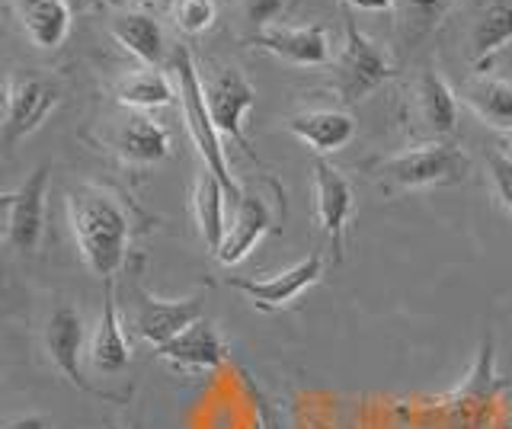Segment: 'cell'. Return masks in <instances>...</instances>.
Instances as JSON below:
<instances>
[{"label":"cell","mask_w":512,"mask_h":429,"mask_svg":"<svg viewBox=\"0 0 512 429\" xmlns=\"http://www.w3.org/2000/svg\"><path fill=\"white\" fill-rule=\"evenodd\" d=\"M471 157L448 141H423L410 151H400L388 161L372 164V177L384 189H432L468 180Z\"/></svg>","instance_id":"7a4b0ae2"},{"label":"cell","mask_w":512,"mask_h":429,"mask_svg":"<svg viewBox=\"0 0 512 429\" xmlns=\"http://www.w3.org/2000/svg\"><path fill=\"white\" fill-rule=\"evenodd\" d=\"M157 359L173 365L176 372H215L228 359V346H224L221 333L212 321H196L180 337L157 346Z\"/></svg>","instance_id":"5bb4252c"},{"label":"cell","mask_w":512,"mask_h":429,"mask_svg":"<svg viewBox=\"0 0 512 429\" xmlns=\"http://www.w3.org/2000/svg\"><path fill=\"white\" fill-rule=\"evenodd\" d=\"M173 23L186 36H202L215 26L218 20V4L215 0H173Z\"/></svg>","instance_id":"484cf974"},{"label":"cell","mask_w":512,"mask_h":429,"mask_svg":"<svg viewBox=\"0 0 512 429\" xmlns=\"http://www.w3.org/2000/svg\"><path fill=\"white\" fill-rule=\"evenodd\" d=\"M500 151H503V154L509 157V161H512V135H509V138L503 141V148H500Z\"/></svg>","instance_id":"1f68e13d"},{"label":"cell","mask_w":512,"mask_h":429,"mask_svg":"<svg viewBox=\"0 0 512 429\" xmlns=\"http://www.w3.org/2000/svg\"><path fill=\"white\" fill-rule=\"evenodd\" d=\"M458 0H404V33L407 39H423L436 29Z\"/></svg>","instance_id":"d4e9b609"},{"label":"cell","mask_w":512,"mask_h":429,"mask_svg":"<svg viewBox=\"0 0 512 429\" xmlns=\"http://www.w3.org/2000/svg\"><path fill=\"white\" fill-rule=\"evenodd\" d=\"M87 362H90V369L100 375H119L128 369V362H132V349H128L119 305H116V295H112L109 282L103 295V314H100V321H96V330L87 346Z\"/></svg>","instance_id":"2e32d148"},{"label":"cell","mask_w":512,"mask_h":429,"mask_svg":"<svg viewBox=\"0 0 512 429\" xmlns=\"http://www.w3.org/2000/svg\"><path fill=\"white\" fill-rule=\"evenodd\" d=\"M407 125L410 135L423 141H442L455 132L458 125V97L455 90L442 81L439 71H420L410 87L407 103Z\"/></svg>","instance_id":"5b68a950"},{"label":"cell","mask_w":512,"mask_h":429,"mask_svg":"<svg viewBox=\"0 0 512 429\" xmlns=\"http://www.w3.org/2000/svg\"><path fill=\"white\" fill-rule=\"evenodd\" d=\"M173 71H176V93H180L186 132L192 138V145H196L205 170H212L221 180V186L228 189V199H231V209H234V205L240 202V186L231 180V167H228V157H224V148H221V135L215 129L212 113H208V103H205V84H202L196 65H192V55L186 49L176 52Z\"/></svg>","instance_id":"3957f363"},{"label":"cell","mask_w":512,"mask_h":429,"mask_svg":"<svg viewBox=\"0 0 512 429\" xmlns=\"http://www.w3.org/2000/svg\"><path fill=\"white\" fill-rule=\"evenodd\" d=\"M320 276H324V257H320V253H311V257L298 260L295 266L282 269L276 276H266V279L231 276L228 285L237 292H244L260 311H282V308H292L311 285H317Z\"/></svg>","instance_id":"ba28073f"},{"label":"cell","mask_w":512,"mask_h":429,"mask_svg":"<svg viewBox=\"0 0 512 429\" xmlns=\"http://www.w3.org/2000/svg\"><path fill=\"white\" fill-rule=\"evenodd\" d=\"M116 97L122 106H132V109H164L170 106L180 93L170 84V77L157 68H141L125 74L119 87H116Z\"/></svg>","instance_id":"603a6c76"},{"label":"cell","mask_w":512,"mask_h":429,"mask_svg":"<svg viewBox=\"0 0 512 429\" xmlns=\"http://www.w3.org/2000/svg\"><path fill=\"white\" fill-rule=\"evenodd\" d=\"M285 4L288 0H240V13L260 33L266 26H276V20L285 13Z\"/></svg>","instance_id":"83f0119b"},{"label":"cell","mask_w":512,"mask_h":429,"mask_svg":"<svg viewBox=\"0 0 512 429\" xmlns=\"http://www.w3.org/2000/svg\"><path fill=\"white\" fill-rule=\"evenodd\" d=\"M45 193H48V167H36L23 180L20 189L4 196L7 212V244L16 253H36L45 234Z\"/></svg>","instance_id":"52a82bcc"},{"label":"cell","mask_w":512,"mask_h":429,"mask_svg":"<svg viewBox=\"0 0 512 429\" xmlns=\"http://www.w3.org/2000/svg\"><path fill=\"white\" fill-rule=\"evenodd\" d=\"M272 231V212L260 193H240V202L231 212V225L224 234V244L218 250V260L224 266H234L263 241Z\"/></svg>","instance_id":"9a60e30c"},{"label":"cell","mask_w":512,"mask_h":429,"mask_svg":"<svg viewBox=\"0 0 512 429\" xmlns=\"http://www.w3.org/2000/svg\"><path fill=\"white\" fill-rule=\"evenodd\" d=\"M240 385H244L247 397L253 401V410H256V429H285L282 420H279V413L272 410V404L266 401V397L253 388V378H250V372H244V369H240Z\"/></svg>","instance_id":"f1b7e54d"},{"label":"cell","mask_w":512,"mask_h":429,"mask_svg":"<svg viewBox=\"0 0 512 429\" xmlns=\"http://www.w3.org/2000/svg\"><path fill=\"white\" fill-rule=\"evenodd\" d=\"M346 4L365 13H388L394 7V0H346Z\"/></svg>","instance_id":"4dcf8cb0"},{"label":"cell","mask_w":512,"mask_h":429,"mask_svg":"<svg viewBox=\"0 0 512 429\" xmlns=\"http://www.w3.org/2000/svg\"><path fill=\"white\" fill-rule=\"evenodd\" d=\"M311 186H314V215L317 225L324 231V237L333 247V257H343V231L349 225V215L356 209L352 199V186L333 164H327L324 157H317L311 167Z\"/></svg>","instance_id":"30bf717a"},{"label":"cell","mask_w":512,"mask_h":429,"mask_svg":"<svg viewBox=\"0 0 512 429\" xmlns=\"http://www.w3.org/2000/svg\"><path fill=\"white\" fill-rule=\"evenodd\" d=\"M112 39L128 55H135L144 68H157L164 61V29L148 13H122L112 20Z\"/></svg>","instance_id":"7402d4cb"},{"label":"cell","mask_w":512,"mask_h":429,"mask_svg":"<svg viewBox=\"0 0 512 429\" xmlns=\"http://www.w3.org/2000/svg\"><path fill=\"white\" fill-rule=\"evenodd\" d=\"M84 317L74 305L61 301L55 305V311L48 314V324H45V349H48V359H52L55 369L71 381L77 391H87L96 397H109L100 388H93L84 369H80V353H84Z\"/></svg>","instance_id":"9c48e42d"},{"label":"cell","mask_w":512,"mask_h":429,"mask_svg":"<svg viewBox=\"0 0 512 429\" xmlns=\"http://www.w3.org/2000/svg\"><path fill=\"white\" fill-rule=\"evenodd\" d=\"M128 429H141V423H132V426H128Z\"/></svg>","instance_id":"e575fe53"},{"label":"cell","mask_w":512,"mask_h":429,"mask_svg":"<svg viewBox=\"0 0 512 429\" xmlns=\"http://www.w3.org/2000/svg\"><path fill=\"white\" fill-rule=\"evenodd\" d=\"M509 42H512V0H493L474 20L471 55L477 65H484L490 55H496Z\"/></svg>","instance_id":"cb8c5ba5"},{"label":"cell","mask_w":512,"mask_h":429,"mask_svg":"<svg viewBox=\"0 0 512 429\" xmlns=\"http://www.w3.org/2000/svg\"><path fill=\"white\" fill-rule=\"evenodd\" d=\"M202 84H205L208 113H212L218 135L231 138L234 145H240L253 157L247 138H244V119L256 106V90L247 81V74L240 68H221L215 77H208V81H202Z\"/></svg>","instance_id":"8992f818"},{"label":"cell","mask_w":512,"mask_h":429,"mask_svg":"<svg viewBox=\"0 0 512 429\" xmlns=\"http://www.w3.org/2000/svg\"><path fill=\"white\" fill-rule=\"evenodd\" d=\"M4 429H48V420L39 417V413H23V417L7 420Z\"/></svg>","instance_id":"f546056e"},{"label":"cell","mask_w":512,"mask_h":429,"mask_svg":"<svg viewBox=\"0 0 512 429\" xmlns=\"http://www.w3.org/2000/svg\"><path fill=\"white\" fill-rule=\"evenodd\" d=\"M58 106V87L42 77H10L7 103H4V145L13 148L16 141L32 135Z\"/></svg>","instance_id":"8fae6325"},{"label":"cell","mask_w":512,"mask_h":429,"mask_svg":"<svg viewBox=\"0 0 512 429\" xmlns=\"http://www.w3.org/2000/svg\"><path fill=\"white\" fill-rule=\"evenodd\" d=\"M23 33L39 52H55L71 36V4L68 0H10Z\"/></svg>","instance_id":"e0dca14e"},{"label":"cell","mask_w":512,"mask_h":429,"mask_svg":"<svg viewBox=\"0 0 512 429\" xmlns=\"http://www.w3.org/2000/svg\"><path fill=\"white\" fill-rule=\"evenodd\" d=\"M196 321H202V298H183V301H164L154 298L148 289H138L135 301V330L144 343L154 349L180 337Z\"/></svg>","instance_id":"7c38bea8"},{"label":"cell","mask_w":512,"mask_h":429,"mask_svg":"<svg viewBox=\"0 0 512 429\" xmlns=\"http://www.w3.org/2000/svg\"><path fill=\"white\" fill-rule=\"evenodd\" d=\"M228 189L221 186V180L212 170H205L196 177V186H192V215H196V225L205 247L215 253L224 244V234H228V221H224V205H228Z\"/></svg>","instance_id":"44dd1931"},{"label":"cell","mask_w":512,"mask_h":429,"mask_svg":"<svg viewBox=\"0 0 512 429\" xmlns=\"http://www.w3.org/2000/svg\"><path fill=\"white\" fill-rule=\"evenodd\" d=\"M336 93L343 97V103H359L388 81L394 74L391 61L378 45L368 39L359 23L346 17V45L343 52L336 55Z\"/></svg>","instance_id":"277c9868"},{"label":"cell","mask_w":512,"mask_h":429,"mask_svg":"<svg viewBox=\"0 0 512 429\" xmlns=\"http://www.w3.org/2000/svg\"><path fill=\"white\" fill-rule=\"evenodd\" d=\"M493 429H512V417H503L500 423H496Z\"/></svg>","instance_id":"d6a6232c"},{"label":"cell","mask_w":512,"mask_h":429,"mask_svg":"<svg viewBox=\"0 0 512 429\" xmlns=\"http://www.w3.org/2000/svg\"><path fill=\"white\" fill-rule=\"evenodd\" d=\"M487 170H490V183H493L496 199H500V205L512 218V161L496 148L487 154Z\"/></svg>","instance_id":"4316f807"},{"label":"cell","mask_w":512,"mask_h":429,"mask_svg":"<svg viewBox=\"0 0 512 429\" xmlns=\"http://www.w3.org/2000/svg\"><path fill=\"white\" fill-rule=\"evenodd\" d=\"M461 103L496 132L512 135V81L493 74H477L461 87Z\"/></svg>","instance_id":"d6986e66"},{"label":"cell","mask_w":512,"mask_h":429,"mask_svg":"<svg viewBox=\"0 0 512 429\" xmlns=\"http://www.w3.org/2000/svg\"><path fill=\"white\" fill-rule=\"evenodd\" d=\"M68 225L90 273L100 279L116 276L132 237V221L122 199L100 186H77L68 193Z\"/></svg>","instance_id":"6da1fadb"},{"label":"cell","mask_w":512,"mask_h":429,"mask_svg":"<svg viewBox=\"0 0 512 429\" xmlns=\"http://www.w3.org/2000/svg\"><path fill=\"white\" fill-rule=\"evenodd\" d=\"M116 151L125 164H160L170 154V132L148 116H128L116 132Z\"/></svg>","instance_id":"ffe728a7"},{"label":"cell","mask_w":512,"mask_h":429,"mask_svg":"<svg viewBox=\"0 0 512 429\" xmlns=\"http://www.w3.org/2000/svg\"><path fill=\"white\" fill-rule=\"evenodd\" d=\"M87 4H119V0H87Z\"/></svg>","instance_id":"836d02e7"},{"label":"cell","mask_w":512,"mask_h":429,"mask_svg":"<svg viewBox=\"0 0 512 429\" xmlns=\"http://www.w3.org/2000/svg\"><path fill=\"white\" fill-rule=\"evenodd\" d=\"M253 45L276 55L298 68H324L330 65V39L324 26H266L253 33Z\"/></svg>","instance_id":"4fadbf2b"},{"label":"cell","mask_w":512,"mask_h":429,"mask_svg":"<svg viewBox=\"0 0 512 429\" xmlns=\"http://www.w3.org/2000/svg\"><path fill=\"white\" fill-rule=\"evenodd\" d=\"M288 132L298 135L314 154H336L356 138V119L343 109H308L288 119Z\"/></svg>","instance_id":"ac0fdd59"}]
</instances>
